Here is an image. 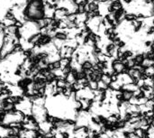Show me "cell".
Masks as SVG:
<instances>
[{
    "label": "cell",
    "instance_id": "cell-5",
    "mask_svg": "<svg viewBox=\"0 0 154 138\" xmlns=\"http://www.w3.org/2000/svg\"><path fill=\"white\" fill-rule=\"evenodd\" d=\"M92 68H93V64L89 60H87V61H85L84 62L81 63V69L83 71H88V70H90Z\"/></svg>",
    "mask_w": 154,
    "mask_h": 138
},
{
    "label": "cell",
    "instance_id": "cell-7",
    "mask_svg": "<svg viewBox=\"0 0 154 138\" xmlns=\"http://www.w3.org/2000/svg\"><path fill=\"white\" fill-rule=\"evenodd\" d=\"M109 89V86L107 84H106L103 80H99L97 82V89H100V90H103V91H106Z\"/></svg>",
    "mask_w": 154,
    "mask_h": 138
},
{
    "label": "cell",
    "instance_id": "cell-1",
    "mask_svg": "<svg viewBox=\"0 0 154 138\" xmlns=\"http://www.w3.org/2000/svg\"><path fill=\"white\" fill-rule=\"evenodd\" d=\"M134 136H135L136 137L138 138H145L147 136V131L142 129L141 127H140V128H136V129L134 130Z\"/></svg>",
    "mask_w": 154,
    "mask_h": 138
},
{
    "label": "cell",
    "instance_id": "cell-11",
    "mask_svg": "<svg viewBox=\"0 0 154 138\" xmlns=\"http://www.w3.org/2000/svg\"><path fill=\"white\" fill-rule=\"evenodd\" d=\"M152 44V41L150 40V39H147V40H145V41L143 42V45H144V47H146V48H151Z\"/></svg>",
    "mask_w": 154,
    "mask_h": 138
},
{
    "label": "cell",
    "instance_id": "cell-2",
    "mask_svg": "<svg viewBox=\"0 0 154 138\" xmlns=\"http://www.w3.org/2000/svg\"><path fill=\"white\" fill-rule=\"evenodd\" d=\"M139 88L136 84L134 83H128V84H125L123 86L122 89H125V90H129V91H132V92H134L135 90H137Z\"/></svg>",
    "mask_w": 154,
    "mask_h": 138
},
{
    "label": "cell",
    "instance_id": "cell-8",
    "mask_svg": "<svg viewBox=\"0 0 154 138\" xmlns=\"http://www.w3.org/2000/svg\"><path fill=\"white\" fill-rule=\"evenodd\" d=\"M101 80H103L106 84H107L108 86H110V84L112 83V80H111V76L107 73H104L102 75V79Z\"/></svg>",
    "mask_w": 154,
    "mask_h": 138
},
{
    "label": "cell",
    "instance_id": "cell-13",
    "mask_svg": "<svg viewBox=\"0 0 154 138\" xmlns=\"http://www.w3.org/2000/svg\"><path fill=\"white\" fill-rule=\"evenodd\" d=\"M100 3H110V0H99V4Z\"/></svg>",
    "mask_w": 154,
    "mask_h": 138
},
{
    "label": "cell",
    "instance_id": "cell-3",
    "mask_svg": "<svg viewBox=\"0 0 154 138\" xmlns=\"http://www.w3.org/2000/svg\"><path fill=\"white\" fill-rule=\"evenodd\" d=\"M124 20L125 22H128V23H131L134 20H137V16H136V14H134V13H127L125 14L124 16Z\"/></svg>",
    "mask_w": 154,
    "mask_h": 138
},
{
    "label": "cell",
    "instance_id": "cell-9",
    "mask_svg": "<svg viewBox=\"0 0 154 138\" xmlns=\"http://www.w3.org/2000/svg\"><path fill=\"white\" fill-rule=\"evenodd\" d=\"M145 75L147 77H153L154 76V68L152 66V67H149L145 70Z\"/></svg>",
    "mask_w": 154,
    "mask_h": 138
},
{
    "label": "cell",
    "instance_id": "cell-10",
    "mask_svg": "<svg viewBox=\"0 0 154 138\" xmlns=\"http://www.w3.org/2000/svg\"><path fill=\"white\" fill-rule=\"evenodd\" d=\"M88 88L91 89V90H97V81H93V80H90L89 83H88Z\"/></svg>",
    "mask_w": 154,
    "mask_h": 138
},
{
    "label": "cell",
    "instance_id": "cell-12",
    "mask_svg": "<svg viewBox=\"0 0 154 138\" xmlns=\"http://www.w3.org/2000/svg\"><path fill=\"white\" fill-rule=\"evenodd\" d=\"M133 1H134V0H123V3H125V4L129 5V4H131Z\"/></svg>",
    "mask_w": 154,
    "mask_h": 138
},
{
    "label": "cell",
    "instance_id": "cell-6",
    "mask_svg": "<svg viewBox=\"0 0 154 138\" xmlns=\"http://www.w3.org/2000/svg\"><path fill=\"white\" fill-rule=\"evenodd\" d=\"M134 61L136 62V65L137 64H142L143 61H144V58L143 56V53L142 52H138V53H135L134 55Z\"/></svg>",
    "mask_w": 154,
    "mask_h": 138
},
{
    "label": "cell",
    "instance_id": "cell-4",
    "mask_svg": "<svg viewBox=\"0 0 154 138\" xmlns=\"http://www.w3.org/2000/svg\"><path fill=\"white\" fill-rule=\"evenodd\" d=\"M122 90H123V100L129 102L131 99L134 97V92L129 91V90H125V89H122Z\"/></svg>",
    "mask_w": 154,
    "mask_h": 138
}]
</instances>
